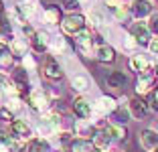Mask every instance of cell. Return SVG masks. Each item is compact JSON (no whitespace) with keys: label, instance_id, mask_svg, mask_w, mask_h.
Returning <instances> with one entry per match:
<instances>
[{"label":"cell","instance_id":"1","mask_svg":"<svg viewBox=\"0 0 158 152\" xmlns=\"http://www.w3.org/2000/svg\"><path fill=\"white\" fill-rule=\"evenodd\" d=\"M59 24H61L63 35L75 37L79 31H83V28H85V19L81 16V14H69V16H65V19L61 20Z\"/></svg>","mask_w":158,"mask_h":152},{"label":"cell","instance_id":"2","mask_svg":"<svg viewBox=\"0 0 158 152\" xmlns=\"http://www.w3.org/2000/svg\"><path fill=\"white\" fill-rule=\"evenodd\" d=\"M43 75L47 79H51V81H59L63 77V67L57 63L55 57H47L45 63H43Z\"/></svg>","mask_w":158,"mask_h":152},{"label":"cell","instance_id":"3","mask_svg":"<svg viewBox=\"0 0 158 152\" xmlns=\"http://www.w3.org/2000/svg\"><path fill=\"white\" fill-rule=\"evenodd\" d=\"M130 35L134 37V41L138 43V45H150V41H152V32L148 31V24H144V23H136V24H132V28H130Z\"/></svg>","mask_w":158,"mask_h":152},{"label":"cell","instance_id":"4","mask_svg":"<svg viewBox=\"0 0 158 152\" xmlns=\"http://www.w3.org/2000/svg\"><path fill=\"white\" fill-rule=\"evenodd\" d=\"M28 106H31V110H35V112H45L47 108H49V97H47L45 91L35 89V91L28 93Z\"/></svg>","mask_w":158,"mask_h":152},{"label":"cell","instance_id":"5","mask_svg":"<svg viewBox=\"0 0 158 152\" xmlns=\"http://www.w3.org/2000/svg\"><path fill=\"white\" fill-rule=\"evenodd\" d=\"M140 144H142V148L148 152H154L158 148V132L152 128H146L140 132Z\"/></svg>","mask_w":158,"mask_h":152},{"label":"cell","instance_id":"6","mask_svg":"<svg viewBox=\"0 0 158 152\" xmlns=\"http://www.w3.org/2000/svg\"><path fill=\"white\" fill-rule=\"evenodd\" d=\"M93 57H95L99 63H112V61L116 59V51H114L112 45L103 43V45H98V47H95V53H93Z\"/></svg>","mask_w":158,"mask_h":152},{"label":"cell","instance_id":"7","mask_svg":"<svg viewBox=\"0 0 158 152\" xmlns=\"http://www.w3.org/2000/svg\"><path fill=\"white\" fill-rule=\"evenodd\" d=\"M132 14H134V19H138V20L150 16V14H152V4H150V0H134V4H132Z\"/></svg>","mask_w":158,"mask_h":152},{"label":"cell","instance_id":"8","mask_svg":"<svg viewBox=\"0 0 158 152\" xmlns=\"http://www.w3.org/2000/svg\"><path fill=\"white\" fill-rule=\"evenodd\" d=\"M12 83H14V87H16V91L28 93V73L23 69V67L14 69V73H12Z\"/></svg>","mask_w":158,"mask_h":152},{"label":"cell","instance_id":"9","mask_svg":"<svg viewBox=\"0 0 158 152\" xmlns=\"http://www.w3.org/2000/svg\"><path fill=\"white\" fill-rule=\"evenodd\" d=\"M128 106H130V114L134 116L136 120H142V118L148 114V103H146L142 97H132Z\"/></svg>","mask_w":158,"mask_h":152},{"label":"cell","instance_id":"10","mask_svg":"<svg viewBox=\"0 0 158 152\" xmlns=\"http://www.w3.org/2000/svg\"><path fill=\"white\" fill-rule=\"evenodd\" d=\"M73 112L79 120H87L89 116H91V106H89V101L83 99V97H75L73 99Z\"/></svg>","mask_w":158,"mask_h":152},{"label":"cell","instance_id":"11","mask_svg":"<svg viewBox=\"0 0 158 152\" xmlns=\"http://www.w3.org/2000/svg\"><path fill=\"white\" fill-rule=\"evenodd\" d=\"M106 83L114 89H122V87H126V83H128V75H126L124 71H112V73L106 77Z\"/></svg>","mask_w":158,"mask_h":152},{"label":"cell","instance_id":"12","mask_svg":"<svg viewBox=\"0 0 158 152\" xmlns=\"http://www.w3.org/2000/svg\"><path fill=\"white\" fill-rule=\"evenodd\" d=\"M10 132H12L16 138H28V136H31V126L24 120H12L10 122Z\"/></svg>","mask_w":158,"mask_h":152},{"label":"cell","instance_id":"13","mask_svg":"<svg viewBox=\"0 0 158 152\" xmlns=\"http://www.w3.org/2000/svg\"><path fill=\"white\" fill-rule=\"evenodd\" d=\"M31 43H33V49L37 51V53H45L47 47H49V37H47V32L37 31V32H35V37L31 39Z\"/></svg>","mask_w":158,"mask_h":152},{"label":"cell","instance_id":"14","mask_svg":"<svg viewBox=\"0 0 158 152\" xmlns=\"http://www.w3.org/2000/svg\"><path fill=\"white\" fill-rule=\"evenodd\" d=\"M98 146L93 144V140H85V138H79V140H73L71 144V152H95Z\"/></svg>","mask_w":158,"mask_h":152},{"label":"cell","instance_id":"15","mask_svg":"<svg viewBox=\"0 0 158 152\" xmlns=\"http://www.w3.org/2000/svg\"><path fill=\"white\" fill-rule=\"evenodd\" d=\"M93 144H95L99 150H107V148L112 146V136H110L106 130L95 132V134H93Z\"/></svg>","mask_w":158,"mask_h":152},{"label":"cell","instance_id":"16","mask_svg":"<svg viewBox=\"0 0 158 152\" xmlns=\"http://www.w3.org/2000/svg\"><path fill=\"white\" fill-rule=\"evenodd\" d=\"M71 85H73L75 91H87L89 87H91V83H89V77L83 73L79 75H73V79H71Z\"/></svg>","mask_w":158,"mask_h":152},{"label":"cell","instance_id":"17","mask_svg":"<svg viewBox=\"0 0 158 152\" xmlns=\"http://www.w3.org/2000/svg\"><path fill=\"white\" fill-rule=\"evenodd\" d=\"M116 99L114 97H110V95H102L99 97V101H98V112H103V114H112L114 110H116Z\"/></svg>","mask_w":158,"mask_h":152},{"label":"cell","instance_id":"18","mask_svg":"<svg viewBox=\"0 0 158 152\" xmlns=\"http://www.w3.org/2000/svg\"><path fill=\"white\" fill-rule=\"evenodd\" d=\"M61 16H63V14H61V6H47V8H45V20H47V23L59 24L61 20H63Z\"/></svg>","mask_w":158,"mask_h":152},{"label":"cell","instance_id":"19","mask_svg":"<svg viewBox=\"0 0 158 152\" xmlns=\"http://www.w3.org/2000/svg\"><path fill=\"white\" fill-rule=\"evenodd\" d=\"M130 67L134 71H138V73H142V71L150 69V63H148V59H146L144 55H136V57L130 59Z\"/></svg>","mask_w":158,"mask_h":152},{"label":"cell","instance_id":"20","mask_svg":"<svg viewBox=\"0 0 158 152\" xmlns=\"http://www.w3.org/2000/svg\"><path fill=\"white\" fill-rule=\"evenodd\" d=\"M0 142H2V150L4 152H19L20 150V142L14 140V136H0Z\"/></svg>","mask_w":158,"mask_h":152},{"label":"cell","instance_id":"21","mask_svg":"<svg viewBox=\"0 0 158 152\" xmlns=\"http://www.w3.org/2000/svg\"><path fill=\"white\" fill-rule=\"evenodd\" d=\"M28 152H49V142L45 138H33L28 142Z\"/></svg>","mask_w":158,"mask_h":152},{"label":"cell","instance_id":"22","mask_svg":"<svg viewBox=\"0 0 158 152\" xmlns=\"http://www.w3.org/2000/svg\"><path fill=\"white\" fill-rule=\"evenodd\" d=\"M106 132L110 134L112 138H116V140H124L126 138V128L122 124H107Z\"/></svg>","mask_w":158,"mask_h":152},{"label":"cell","instance_id":"23","mask_svg":"<svg viewBox=\"0 0 158 152\" xmlns=\"http://www.w3.org/2000/svg\"><path fill=\"white\" fill-rule=\"evenodd\" d=\"M27 51H28V45L24 41H16V39H14V41L10 43V53H12L14 57H24Z\"/></svg>","mask_w":158,"mask_h":152},{"label":"cell","instance_id":"24","mask_svg":"<svg viewBox=\"0 0 158 152\" xmlns=\"http://www.w3.org/2000/svg\"><path fill=\"white\" fill-rule=\"evenodd\" d=\"M112 116L120 122V124H124V122H128V118H130L132 114H128V108L126 106H116V110L112 112Z\"/></svg>","mask_w":158,"mask_h":152},{"label":"cell","instance_id":"25","mask_svg":"<svg viewBox=\"0 0 158 152\" xmlns=\"http://www.w3.org/2000/svg\"><path fill=\"white\" fill-rule=\"evenodd\" d=\"M75 132H77L79 136H93V128L89 124H85V120H79L77 124H75Z\"/></svg>","mask_w":158,"mask_h":152},{"label":"cell","instance_id":"26","mask_svg":"<svg viewBox=\"0 0 158 152\" xmlns=\"http://www.w3.org/2000/svg\"><path fill=\"white\" fill-rule=\"evenodd\" d=\"M12 65H14L12 53H2V55H0V67H2V69H10Z\"/></svg>","mask_w":158,"mask_h":152},{"label":"cell","instance_id":"27","mask_svg":"<svg viewBox=\"0 0 158 152\" xmlns=\"http://www.w3.org/2000/svg\"><path fill=\"white\" fill-rule=\"evenodd\" d=\"M61 6L65 10H69V12H73V10H77L81 6V2L79 0H61Z\"/></svg>","mask_w":158,"mask_h":152},{"label":"cell","instance_id":"28","mask_svg":"<svg viewBox=\"0 0 158 152\" xmlns=\"http://www.w3.org/2000/svg\"><path fill=\"white\" fill-rule=\"evenodd\" d=\"M148 31L152 32V35H158V14H152V19H150V23H148Z\"/></svg>","mask_w":158,"mask_h":152},{"label":"cell","instance_id":"29","mask_svg":"<svg viewBox=\"0 0 158 152\" xmlns=\"http://www.w3.org/2000/svg\"><path fill=\"white\" fill-rule=\"evenodd\" d=\"M53 49L55 51H65V39H53Z\"/></svg>","mask_w":158,"mask_h":152},{"label":"cell","instance_id":"30","mask_svg":"<svg viewBox=\"0 0 158 152\" xmlns=\"http://www.w3.org/2000/svg\"><path fill=\"white\" fill-rule=\"evenodd\" d=\"M23 31H24V35H27L28 39H33V37H35V32H37L33 27H28V24H24V27H23Z\"/></svg>","mask_w":158,"mask_h":152},{"label":"cell","instance_id":"31","mask_svg":"<svg viewBox=\"0 0 158 152\" xmlns=\"http://www.w3.org/2000/svg\"><path fill=\"white\" fill-rule=\"evenodd\" d=\"M0 116H2V118H4V120H12V114H10L8 110H4V108H2V110H0Z\"/></svg>","mask_w":158,"mask_h":152},{"label":"cell","instance_id":"32","mask_svg":"<svg viewBox=\"0 0 158 152\" xmlns=\"http://www.w3.org/2000/svg\"><path fill=\"white\" fill-rule=\"evenodd\" d=\"M148 47H150V51H154V53H158V39H152Z\"/></svg>","mask_w":158,"mask_h":152},{"label":"cell","instance_id":"33","mask_svg":"<svg viewBox=\"0 0 158 152\" xmlns=\"http://www.w3.org/2000/svg\"><path fill=\"white\" fill-rule=\"evenodd\" d=\"M24 65H27V67H31V69H33V67H35V61H33V59H28V57L24 55Z\"/></svg>","mask_w":158,"mask_h":152},{"label":"cell","instance_id":"34","mask_svg":"<svg viewBox=\"0 0 158 152\" xmlns=\"http://www.w3.org/2000/svg\"><path fill=\"white\" fill-rule=\"evenodd\" d=\"M152 103H154V108L158 110V89L154 91V95H152Z\"/></svg>","mask_w":158,"mask_h":152},{"label":"cell","instance_id":"35","mask_svg":"<svg viewBox=\"0 0 158 152\" xmlns=\"http://www.w3.org/2000/svg\"><path fill=\"white\" fill-rule=\"evenodd\" d=\"M154 130H156V132H158V122H156V126H154Z\"/></svg>","mask_w":158,"mask_h":152},{"label":"cell","instance_id":"36","mask_svg":"<svg viewBox=\"0 0 158 152\" xmlns=\"http://www.w3.org/2000/svg\"><path fill=\"white\" fill-rule=\"evenodd\" d=\"M0 10H2V0H0Z\"/></svg>","mask_w":158,"mask_h":152},{"label":"cell","instance_id":"37","mask_svg":"<svg viewBox=\"0 0 158 152\" xmlns=\"http://www.w3.org/2000/svg\"><path fill=\"white\" fill-rule=\"evenodd\" d=\"M154 152H158V148H156V150H154Z\"/></svg>","mask_w":158,"mask_h":152},{"label":"cell","instance_id":"38","mask_svg":"<svg viewBox=\"0 0 158 152\" xmlns=\"http://www.w3.org/2000/svg\"><path fill=\"white\" fill-rule=\"evenodd\" d=\"M0 31H2V27H0Z\"/></svg>","mask_w":158,"mask_h":152}]
</instances>
